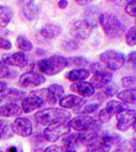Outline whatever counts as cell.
<instances>
[{
    "instance_id": "e575fe53",
    "label": "cell",
    "mask_w": 136,
    "mask_h": 152,
    "mask_svg": "<svg viewBox=\"0 0 136 152\" xmlns=\"http://www.w3.org/2000/svg\"><path fill=\"white\" fill-rule=\"evenodd\" d=\"M103 88H104V95L111 97V96H114L117 94V91H118V85L114 84L112 80H110Z\"/></svg>"
},
{
    "instance_id": "7a4b0ae2",
    "label": "cell",
    "mask_w": 136,
    "mask_h": 152,
    "mask_svg": "<svg viewBox=\"0 0 136 152\" xmlns=\"http://www.w3.org/2000/svg\"><path fill=\"white\" fill-rule=\"evenodd\" d=\"M68 60L62 55H53L50 57L42 58L36 63V68L46 76H55L67 68Z\"/></svg>"
},
{
    "instance_id": "277c9868",
    "label": "cell",
    "mask_w": 136,
    "mask_h": 152,
    "mask_svg": "<svg viewBox=\"0 0 136 152\" xmlns=\"http://www.w3.org/2000/svg\"><path fill=\"white\" fill-rule=\"evenodd\" d=\"M99 62L103 63L110 71H117L124 66L126 57L124 54L119 53L117 50L109 49L99 55Z\"/></svg>"
},
{
    "instance_id": "bcb514c9",
    "label": "cell",
    "mask_w": 136,
    "mask_h": 152,
    "mask_svg": "<svg viewBox=\"0 0 136 152\" xmlns=\"http://www.w3.org/2000/svg\"><path fill=\"white\" fill-rule=\"evenodd\" d=\"M69 2L67 1V0H60V2H58V7L61 8V9H65V8L68 7Z\"/></svg>"
},
{
    "instance_id": "7dc6e473",
    "label": "cell",
    "mask_w": 136,
    "mask_h": 152,
    "mask_svg": "<svg viewBox=\"0 0 136 152\" xmlns=\"http://www.w3.org/2000/svg\"><path fill=\"white\" fill-rule=\"evenodd\" d=\"M8 151H17V148L12 146V148H9V149H8Z\"/></svg>"
},
{
    "instance_id": "f546056e",
    "label": "cell",
    "mask_w": 136,
    "mask_h": 152,
    "mask_svg": "<svg viewBox=\"0 0 136 152\" xmlns=\"http://www.w3.org/2000/svg\"><path fill=\"white\" fill-rule=\"evenodd\" d=\"M68 65L67 66H73V68H86L89 65V62L87 61V58H85L83 56H72L69 57Z\"/></svg>"
},
{
    "instance_id": "74e56055",
    "label": "cell",
    "mask_w": 136,
    "mask_h": 152,
    "mask_svg": "<svg viewBox=\"0 0 136 152\" xmlns=\"http://www.w3.org/2000/svg\"><path fill=\"white\" fill-rule=\"evenodd\" d=\"M111 118H112V115H111V114L107 112V110H106V109H102V110L98 112L97 119H98V121L101 122V124H105V122H109Z\"/></svg>"
},
{
    "instance_id": "d6986e66",
    "label": "cell",
    "mask_w": 136,
    "mask_h": 152,
    "mask_svg": "<svg viewBox=\"0 0 136 152\" xmlns=\"http://www.w3.org/2000/svg\"><path fill=\"white\" fill-rule=\"evenodd\" d=\"M21 113H22V109L17 103L8 102L6 104L0 105V115L2 117H17Z\"/></svg>"
},
{
    "instance_id": "b9f144b4",
    "label": "cell",
    "mask_w": 136,
    "mask_h": 152,
    "mask_svg": "<svg viewBox=\"0 0 136 152\" xmlns=\"http://www.w3.org/2000/svg\"><path fill=\"white\" fill-rule=\"evenodd\" d=\"M46 152H61V151H65V148L64 146H61V145H50L48 148L45 149Z\"/></svg>"
},
{
    "instance_id": "7bdbcfd3",
    "label": "cell",
    "mask_w": 136,
    "mask_h": 152,
    "mask_svg": "<svg viewBox=\"0 0 136 152\" xmlns=\"http://www.w3.org/2000/svg\"><path fill=\"white\" fill-rule=\"evenodd\" d=\"M106 1L112 5H116V6H125L129 0H106Z\"/></svg>"
},
{
    "instance_id": "8d00e7d4",
    "label": "cell",
    "mask_w": 136,
    "mask_h": 152,
    "mask_svg": "<svg viewBox=\"0 0 136 152\" xmlns=\"http://www.w3.org/2000/svg\"><path fill=\"white\" fill-rule=\"evenodd\" d=\"M126 13L132 17L136 16V0H129L128 2L125 5Z\"/></svg>"
},
{
    "instance_id": "ffe728a7",
    "label": "cell",
    "mask_w": 136,
    "mask_h": 152,
    "mask_svg": "<svg viewBox=\"0 0 136 152\" xmlns=\"http://www.w3.org/2000/svg\"><path fill=\"white\" fill-rule=\"evenodd\" d=\"M97 141L99 143L106 146L107 149H111V146L113 145H118V143L121 141L120 136L118 134H113V133H103V134H98Z\"/></svg>"
},
{
    "instance_id": "d4e9b609",
    "label": "cell",
    "mask_w": 136,
    "mask_h": 152,
    "mask_svg": "<svg viewBox=\"0 0 136 152\" xmlns=\"http://www.w3.org/2000/svg\"><path fill=\"white\" fill-rule=\"evenodd\" d=\"M119 101L126 104H134L136 102V91L135 88H127L125 91L116 94Z\"/></svg>"
},
{
    "instance_id": "52a82bcc",
    "label": "cell",
    "mask_w": 136,
    "mask_h": 152,
    "mask_svg": "<svg viewBox=\"0 0 136 152\" xmlns=\"http://www.w3.org/2000/svg\"><path fill=\"white\" fill-rule=\"evenodd\" d=\"M97 120H95L91 115L89 114H80L76 118L70 119L67 125L69 126V128L77 130V132H83L88 128H91L93 125H95Z\"/></svg>"
},
{
    "instance_id": "2e32d148",
    "label": "cell",
    "mask_w": 136,
    "mask_h": 152,
    "mask_svg": "<svg viewBox=\"0 0 136 152\" xmlns=\"http://www.w3.org/2000/svg\"><path fill=\"white\" fill-rule=\"evenodd\" d=\"M63 146L65 148V151H75L80 146L79 141V132L78 133H69L67 132L62 136Z\"/></svg>"
},
{
    "instance_id": "30bf717a",
    "label": "cell",
    "mask_w": 136,
    "mask_h": 152,
    "mask_svg": "<svg viewBox=\"0 0 136 152\" xmlns=\"http://www.w3.org/2000/svg\"><path fill=\"white\" fill-rule=\"evenodd\" d=\"M91 29L89 25H87L83 20H77L75 22H72L70 26V32L75 38L79 40H85L88 39L91 34Z\"/></svg>"
},
{
    "instance_id": "4316f807",
    "label": "cell",
    "mask_w": 136,
    "mask_h": 152,
    "mask_svg": "<svg viewBox=\"0 0 136 152\" xmlns=\"http://www.w3.org/2000/svg\"><path fill=\"white\" fill-rule=\"evenodd\" d=\"M25 96V93L22 91H18L16 88H8L6 93H5V99L8 101V102H14V103H17L18 101H21Z\"/></svg>"
},
{
    "instance_id": "8992f818",
    "label": "cell",
    "mask_w": 136,
    "mask_h": 152,
    "mask_svg": "<svg viewBox=\"0 0 136 152\" xmlns=\"http://www.w3.org/2000/svg\"><path fill=\"white\" fill-rule=\"evenodd\" d=\"M130 127L136 128V112L135 110H125L117 114V129L126 132Z\"/></svg>"
},
{
    "instance_id": "f35d334b",
    "label": "cell",
    "mask_w": 136,
    "mask_h": 152,
    "mask_svg": "<svg viewBox=\"0 0 136 152\" xmlns=\"http://www.w3.org/2000/svg\"><path fill=\"white\" fill-rule=\"evenodd\" d=\"M121 85L125 88H135V78L134 77H124L121 79Z\"/></svg>"
},
{
    "instance_id": "ab89813d",
    "label": "cell",
    "mask_w": 136,
    "mask_h": 152,
    "mask_svg": "<svg viewBox=\"0 0 136 152\" xmlns=\"http://www.w3.org/2000/svg\"><path fill=\"white\" fill-rule=\"evenodd\" d=\"M9 72H10V70L8 68V65H6L4 62L0 60V79L7 78L9 76Z\"/></svg>"
},
{
    "instance_id": "836d02e7",
    "label": "cell",
    "mask_w": 136,
    "mask_h": 152,
    "mask_svg": "<svg viewBox=\"0 0 136 152\" xmlns=\"http://www.w3.org/2000/svg\"><path fill=\"white\" fill-rule=\"evenodd\" d=\"M61 48L65 52H73L79 48V42L75 39H65L61 44Z\"/></svg>"
},
{
    "instance_id": "3957f363",
    "label": "cell",
    "mask_w": 136,
    "mask_h": 152,
    "mask_svg": "<svg viewBox=\"0 0 136 152\" xmlns=\"http://www.w3.org/2000/svg\"><path fill=\"white\" fill-rule=\"evenodd\" d=\"M99 24L104 31L105 36L110 39L120 38L125 33V25L113 14L103 13L99 15Z\"/></svg>"
},
{
    "instance_id": "9c48e42d",
    "label": "cell",
    "mask_w": 136,
    "mask_h": 152,
    "mask_svg": "<svg viewBox=\"0 0 136 152\" xmlns=\"http://www.w3.org/2000/svg\"><path fill=\"white\" fill-rule=\"evenodd\" d=\"M12 128L14 134L22 137H29L33 133V126L28 118L17 117L14 122L12 124Z\"/></svg>"
},
{
    "instance_id": "f6af8a7d",
    "label": "cell",
    "mask_w": 136,
    "mask_h": 152,
    "mask_svg": "<svg viewBox=\"0 0 136 152\" xmlns=\"http://www.w3.org/2000/svg\"><path fill=\"white\" fill-rule=\"evenodd\" d=\"M93 0H76V2L78 5H80V6H87V5H89Z\"/></svg>"
},
{
    "instance_id": "8fae6325",
    "label": "cell",
    "mask_w": 136,
    "mask_h": 152,
    "mask_svg": "<svg viewBox=\"0 0 136 152\" xmlns=\"http://www.w3.org/2000/svg\"><path fill=\"white\" fill-rule=\"evenodd\" d=\"M44 104H45V99L39 95H36V94L24 96L21 99V109L25 113H30V112L37 110V109H40Z\"/></svg>"
},
{
    "instance_id": "f1b7e54d",
    "label": "cell",
    "mask_w": 136,
    "mask_h": 152,
    "mask_svg": "<svg viewBox=\"0 0 136 152\" xmlns=\"http://www.w3.org/2000/svg\"><path fill=\"white\" fill-rule=\"evenodd\" d=\"M112 79V76H106V75H94L91 78V84L94 88H103L110 80Z\"/></svg>"
},
{
    "instance_id": "4dcf8cb0",
    "label": "cell",
    "mask_w": 136,
    "mask_h": 152,
    "mask_svg": "<svg viewBox=\"0 0 136 152\" xmlns=\"http://www.w3.org/2000/svg\"><path fill=\"white\" fill-rule=\"evenodd\" d=\"M14 132L12 128V124L6 120H0V137L1 140H8L13 136Z\"/></svg>"
},
{
    "instance_id": "6da1fadb",
    "label": "cell",
    "mask_w": 136,
    "mask_h": 152,
    "mask_svg": "<svg viewBox=\"0 0 136 152\" xmlns=\"http://www.w3.org/2000/svg\"><path fill=\"white\" fill-rule=\"evenodd\" d=\"M71 119V113L65 109L57 107H47L39 110L34 113V121L38 125H56V124H67Z\"/></svg>"
},
{
    "instance_id": "603a6c76",
    "label": "cell",
    "mask_w": 136,
    "mask_h": 152,
    "mask_svg": "<svg viewBox=\"0 0 136 152\" xmlns=\"http://www.w3.org/2000/svg\"><path fill=\"white\" fill-rule=\"evenodd\" d=\"M83 97H80V95H65L62 96L58 99V104L62 109H72L79 105L83 102Z\"/></svg>"
},
{
    "instance_id": "484cf974",
    "label": "cell",
    "mask_w": 136,
    "mask_h": 152,
    "mask_svg": "<svg viewBox=\"0 0 136 152\" xmlns=\"http://www.w3.org/2000/svg\"><path fill=\"white\" fill-rule=\"evenodd\" d=\"M105 109L111 115H116V114L127 110L128 107L126 105V103H124L121 101H110V102H107Z\"/></svg>"
},
{
    "instance_id": "ba28073f",
    "label": "cell",
    "mask_w": 136,
    "mask_h": 152,
    "mask_svg": "<svg viewBox=\"0 0 136 152\" xmlns=\"http://www.w3.org/2000/svg\"><path fill=\"white\" fill-rule=\"evenodd\" d=\"M69 126L67 124H56V125H49L47 126L42 133V136L48 142H56L58 141L63 134L69 132Z\"/></svg>"
},
{
    "instance_id": "ee69618b",
    "label": "cell",
    "mask_w": 136,
    "mask_h": 152,
    "mask_svg": "<svg viewBox=\"0 0 136 152\" xmlns=\"http://www.w3.org/2000/svg\"><path fill=\"white\" fill-rule=\"evenodd\" d=\"M127 58H128V62L135 68V65H136V62H135V60H136V53L135 52H130V53L128 54V56H127Z\"/></svg>"
},
{
    "instance_id": "cb8c5ba5",
    "label": "cell",
    "mask_w": 136,
    "mask_h": 152,
    "mask_svg": "<svg viewBox=\"0 0 136 152\" xmlns=\"http://www.w3.org/2000/svg\"><path fill=\"white\" fill-rule=\"evenodd\" d=\"M14 15V10L12 7L2 5L0 6V28H5L10 23L12 18Z\"/></svg>"
},
{
    "instance_id": "4fadbf2b",
    "label": "cell",
    "mask_w": 136,
    "mask_h": 152,
    "mask_svg": "<svg viewBox=\"0 0 136 152\" xmlns=\"http://www.w3.org/2000/svg\"><path fill=\"white\" fill-rule=\"evenodd\" d=\"M70 89L75 91L76 94L80 95V96H85V97H91L95 95V88L93 87L91 83H87L85 80L81 81H76L71 85Z\"/></svg>"
},
{
    "instance_id": "60d3db41",
    "label": "cell",
    "mask_w": 136,
    "mask_h": 152,
    "mask_svg": "<svg viewBox=\"0 0 136 152\" xmlns=\"http://www.w3.org/2000/svg\"><path fill=\"white\" fill-rule=\"evenodd\" d=\"M12 48V42L6 38H2L0 37V49H4V50H9Z\"/></svg>"
},
{
    "instance_id": "5bb4252c",
    "label": "cell",
    "mask_w": 136,
    "mask_h": 152,
    "mask_svg": "<svg viewBox=\"0 0 136 152\" xmlns=\"http://www.w3.org/2000/svg\"><path fill=\"white\" fill-rule=\"evenodd\" d=\"M63 94H64L63 86L58 84H53L45 89V99L50 104H56L58 99L63 96Z\"/></svg>"
},
{
    "instance_id": "ac0fdd59",
    "label": "cell",
    "mask_w": 136,
    "mask_h": 152,
    "mask_svg": "<svg viewBox=\"0 0 136 152\" xmlns=\"http://www.w3.org/2000/svg\"><path fill=\"white\" fill-rule=\"evenodd\" d=\"M99 103L101 101H98V94H97V99L94 102V101H85L83 99V102L77 105L75 109H76V112L77 113H80V114H91L93 112H95L96 110L99 107Z\"/></svg>"
},
{
    "instance_id": "9a60e30c",
    "label": "cell",
    "mask_w": 136,
    "mask_h": 152,
    "mask_svg": "<svg viewBox=\"0 0 136 152\" xmlns=\"http://www.w3.org/2000/svg\"><path fill=\"white\" fill-rule=\"evenodd\" d=\"M99 15H101V12L97 6H89L86 8L83 13V21L91 29H95L99 24Z\"/></svg>"
},
{
    "instance_id": "7402d4cb",
    "label": "cell",
    "mask_w": 136,
    "mask_h": 152,
    "mask_svg": "<svg viewBox=\"0 0 136 152\" xmlns=\"http://www.w3.org/2000/svg\"><path fill=\"white\" fill-rule=\"evenodd\" d=\"M89 75H91V71H89L88 69L77 68V69L71 70L70 72H68V73L65 75V78H67L68 80H70V81L76 83V81H81V80L87 79V78L89 77Z\"/></svg>"
},
{
    "instance_id": "e0dca14e",
    "label": "cell",
    "mask_w": 136,
    "mask_h": 152,
    "mask_svg": "<svg viewBox=\"0 0 136 152\" xmlns=\"http://www.w3.org/2000/svg\"><path fill=\"white\" fill-rule=\"evenodd\" d=\"M62 33V28L58 24H53V23H48L45 24L41 29H40V34L45 39H55L57 38Z\"/></svg>"
},
{
    "instance_id": "c3c4849f",
    "label": "cell",
    "mask_w": 136,
    "mask_h": 152,
    "mask_svg": "<svg viewBox=\"0 0 136 152\" xmlns=\"http://www.w3.org/2000/svg\"><path fill=\"white\" fill-rule=\"evenodd\" d=\"M0 141H1V137H0Z\"/></svg>"
},
{
    "instance_id": "1f68e13d",
    "label": "cell",
    "mask_w": 136,
    "mask_h": 152,
    "mask_svg": "<svg viewBox=\"0 0 136 152\" xmlns=\"http://www.w3.org/2000/svg\"><path fill=\"white\" fill-rule=\"evenodd\" d=\"M91 72H93L94 75H106V76H112V71H110L106 68L105 65L101 62H95L91 64Z\"/></svg>"
},
{
    "instance_id": "7c38bea8",
    "label": "cell",
    "mask_w": 136,
    "mask_h": 152,
    "mask_svg": "<svg viewBox=\"0 0 136 152\" xmlns=\"http://www.w3.org/2000/svg\"><path fill=\"white\" fill-rule=\"evenodd\" d=\"M2 62L8 66H16V68H25L29 63V58L24 52H16V53L5 55Z\"/></svg>"
},
{
    "instance_id": "44dd1931",
    "label": "cell",
    "mask_w": 136,
    "mask_h": 152,
    "mask_svg": "<svg viewBox=\"0 0 136 152\" xmlns=\"http://www.w3.org/2000/svg\"><path fill=\"white\" fill-rule=\"evenodd\" d=\"M23 15L28 21L36 20L39 15V8L34 0H28L23 6Z\"/></svg>"
},
{
    "instance_id": "d590c367",
    "label": "cell",
    "mask_w": 136,
    "mask_h": 152,
    "mask_svg": "<svg viewBox=\"0 0 136 152\" xmlns=\"http://www.w3.org/2000/svg\"><path fill=\"white\" fill-rule=\"evenodd\" d=\"M126 42L127 45L133 47L136 45V28L132 26L127 32H126Z\"/></svg>"
},
{
    "instance_id": "83f0119b",
    "label": "cell",
    "mask_w": 136,
    "mask_h": 152,
    "mask_svg": "<svg viewBox=\"0 0 136 152\" xmlns=\"http://www.w3.org/2000/svg\"><path fill=\"white\" fill-rule=\"evenodd\" d=\"M16 46L22 52H31L33 49V45H32L31 40L28 37L23 36V34L18 36L16 38Z\"/></svg>"
},
{
    "instance_id": "5b68a950",
    "label": "cell",
    "mask_w": 136,
    "mask_h": 152,
    "mask_svg": "<svg viewBox=\"0 0 136 152\" xmlns=\"http://www.w3.org/2000/svg\"><path fill=\"white\" fill-rule=\"evenodd\" d=\"M46 81L44 75L34 72V71H28L23 73L18 78V86L22 88H34L41 86Z\"/></svg>"
},
{
    "instance_id": "d6a6232c",
    "label": "cell",
    "mask_w": 136,
    "mask_h": 152,
    "mask_svg": "<svg viewBox=\"0 0 136 152\" xmlns=\"http://www.w3.org/2000/svg\"><path fill=\"white\" fill-rule=\"evenodd\" d=\"M118 151H124V152H134L136 150V140L135 138H132V140H127V141H124V142H119L118 143V148H117Z\"/></svg>"
}]
</instances>
